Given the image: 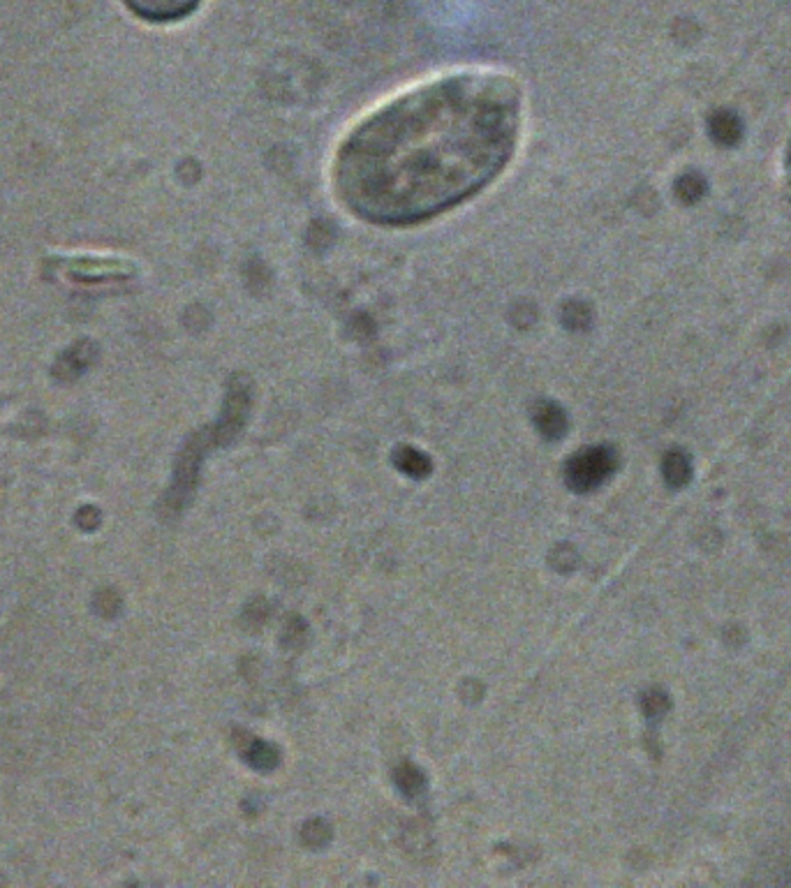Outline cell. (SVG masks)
Instances as JSON below:
<instances>
[{
    "mask_svg": "<svg viewBox=\"0 0 791 888\" xmlns=\"http://www.w3.org/2000/svg\"><path fill=\"white\" fill-rule=\"evenodd\" d=\"M786 185H789V192H791V146H789V155H786Z\"/></svg>",
    "mask_w": 791,
    "mask_h": 888,
    "instance_id": "obj_16",
    "label": "cell"
},
{
    "mask_svg": "<svg viewBox=\"0 0 791 888\" xmlns=\"http://www.w3.org/2000/svg\"><path fill=\"white\" fill-rule=\"evenodd\" d=\"M675 195H678V199L681 201H685V204H696V201L706 195V180H703V176L696 174V171H690V174L678 179V183H675Z\"/></svg>",
    "mask_w": 791,
    "mask_h": 888,
    "instance_id": "obj_10",
    "label": "cell"
},
{
    "mask_svg": "<svg viewBox=\"0 0 791 888\" xmlns=\"http://www.w3.org/2000/svg\"><path fill=\"white\" fill-rule=\"evenodd\" d=\"M533 419L539 433L549 439V442L560 439L564 435V430H567V417H564L563 407L551 401L537 402Z\"/></svg>",
    "mask_w": 791,
    "mask_h": 888,
    "instance_id": "obj_6",
    "label": "cell"
},
{
    "mask_svg": "<svg viewBox=\"0 0 791 888\" xmlns=\"http://www.w3.org/2000/svg\"><path fill=\"white\" fill-rule=\"evenodd\" d=\"M665 476L671 486H683L690 479V460H687V456H683L681 451H674V454L666 456Z\"/></svg>",
    "mask_w": 791,
    "mask_h": 888,
    "instance_id": "obj_11",
    "label": "cell"
},
{
    "mask_svg": "<svg viewBox=\"0 0 791 888\" xmlns=\"http://www.w3.org/2000/svg\"><path fill=\"white\" fill-rule=\"evenodd\" d=\"M266 618H269V604L264 602V599H253V602L246 606V623L259 627Z\"/></svg>",
    "mask_w": 791,
    "mask_h": 888,
    "instance_id": "obj_14",
    "label": "cell"
},
{
    "mask_svg": "<svg viewBox=\"0 0 791 888\" xmlns=\"http://www.w3.org/2000/svg\"><path fill=\"white\" fill-rule=\"evenodd\" d=\"M394 463L398 470L405 472V475L412 476V479H426L433 470L431 458H428L423 451L414 449V447H407V444H403V447H398V449L394 451Z\"/></svg>",
    "mask_w": 791,
    "mask_h": 888,
    "instance_id": "obj_8",
    "label": "cell"
},
{
    "mask_svg": "<svg viewBox=\"0 0 791 888\" xmlns=\"http://www.w3.org/2000/svg\"><path fill=\"white\" fill-rule=\"evenodd\" d=\"M576 562H579V558H576V550L570 544H560L551 550V565L558 571H572Z\"/></svg>",
    "mask_w": 791,
    "mask_h": 888,
    "instance_id": "obj_12",
    "label": "cell"
},
{
    "mask_svg": "<svg viewBox=\"0 0 791 888\" xmlns=\"http://www.w3.org/2000/svg\"><path fill=\"white\" fill-rule=\"evenodd\" d=\"M644 710L648 715H657V713H662L665 710V697L659 692H650V694H646V698H644Z\"/></svg>",
    "mask_w": 791,
    "mask_h": 888,
    "instance_id": "obj_15",
    "label": "cell"
},
{
    "mask_svg": "<svg viewBox=\"0 0 791 888\" xmlns=\"http://www.w3.org/2000/svg\"><path fill=\"white\" fill-rule=\"evenodd\" d=\"M394 784L407 800L423 799V796H426V789H428V782H426V775H423V771L410 762H403V763H398V766H396Z\"/></svg>",
    "mask_w": 791,
    "mask_h": 888,
    "instance_id": "obj_7",
    "label": "cell"
},
{
    "mask_svg": "<svg viewBox=\"0 0 791 888\" xmlns=\"http://www.w3.org/2000/svg\"><path fill=\"white\" fill-rule=\"evenodd\" d=\"M521 88L489 69L444 74L394 97L345 137L338 199L375 225L435 217L491 183L516 151Z\"/></svg>",
    "mask_w": 791,
    "mask_h": 888,
    "instance_id": "obj_1",
    "label": "cell"
},
{
    "mask_svg": "<svg viewBox=\"0 0 791 888\" xmlns=\"http://www.w3.org/2000/svg\"><path fill=\"white\" fill-rule=\"evenodd\" d=\"M331 836H333L331 826L322 819L306 821L303 828H301V842L306 846H311V849H322V846H327L329 840H331Z\"/></svg>",
    "mask_w": 791,
    "mask_h": 888,
    "instance_id": "obj_9",
    "label": "cell"
},
{
    "mask_svg": "<svg viewBox=\"0 0 791 888\" xmlns=\"http://www.w3.org/2000/svg\"><path fill=\"white\" fill-rule=\"evenodd\" d=\"M708 133H711L715 143L731 148L743 137V123H740V118L733 111H715L711 121H708Z\"/></svg>",
    "mask_w": 791,
    "mask_h": 888,
    "instance_id": "obj_5",
    "label": "cell"
},
{
    "mask_svg": "<svg viewBox=\"0 0 791 888\" xmlns=\"http://www.w3.org/2000/svg\"><path fill=\"white\" fill-rule=\"evenodd\" d=\"M238 752H241L243 762L250 763L255 771H274L280 763V750L269 743V740L255 738L250 734H238Z\"/></svg>",
    "mask_w": 791,
    "mask_h": 888,
    "instance_id": "obj_4",
    "label": "cell"
},
{
    "mask_svg": "<svg viewBox=\"0 0 791 888\" xmlns=\"http://www.w3.org/2000/svg\"><path fill=\"white\" fill-rule=\"evenodd\" d=\"M303 636H306V623L294 615L290 620V624H287L285 634H283V643L290 645V648H299L303 643Z\"/></svg>",
    "mask_w": 791,
    "mask_h": 888,
    "instance_id": "obj_13",
    "label": "cell"
},
{
    "mask_svg": "<svg viewBox=\"0 0 791 888\" xmlns=\"http://www.w3.org/2000/svg\"><path fill=\"white\" fill-rule=\"evenodd\" d=\"M618 456L611 447H591L567 460L564 481L576 493H591L600 488L616 472Z\"/></svg>",
    "mask_w": 791,
    "mask_h": 888,
    "instance_id": "obj_2",
    "label": "cell"
},
{
    "mask_svg": "<svg viewBox=\"0 0 791 888\" xmlns=\"http://www.w3.org/2000/svg\"><path fill=\"white\" fill-rule=\"evenodd\" d=\"M201 0H126V5L146 22H179L197 10Z\"/></svg>",
    "mask_w": 791,
    "mask_h": 888,
    "instance_id": "obj_3",
    "label": "cell"
}]
</instances>
